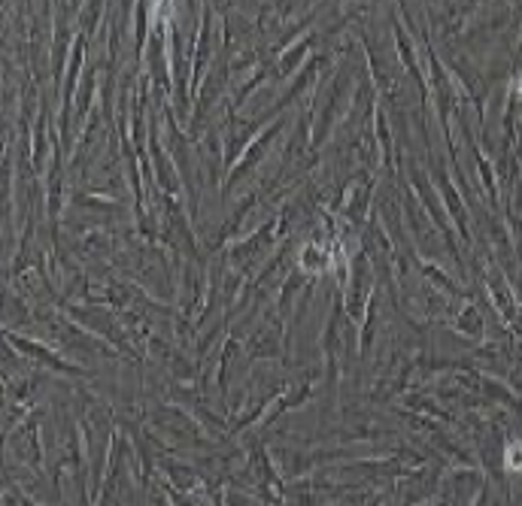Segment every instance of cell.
<instances>
[{"label":"cell","instance_id":"1","mask_svg":"<svg viewBox=\"0 0 522 506\" xmlns=\"http://www.w3.org/2000/svg\"><path fill=\"white\" fill-rule=\"evenodd\" d=\"M504 467L510 473H522V440H510L504 446Z\"/></svg>","mask_w":522,"mask_h":506},{"label":"cell","instance_id":"2","mask_svg":"<svg viewBox=\"0 0 522 506\" xmlns=\"http://www.w3.org/2000/svg\"><path fill=\"white\" fill-rule=\"evenodd\" d=\"M513 88H516L519 94H522V79H516V82H513Z\"/></svg>","mask_w":522,"mask_h":506}]
</instances>
